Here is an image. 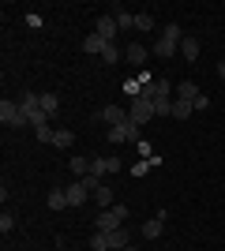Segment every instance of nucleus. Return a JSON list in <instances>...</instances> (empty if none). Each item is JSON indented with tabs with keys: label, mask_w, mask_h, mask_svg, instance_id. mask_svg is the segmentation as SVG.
<instances>
[{
	"label": "nucleus",
	"mask_w": 225,
	"mask_h": 251,
	"mask_svg": "<svg viewBox=\"0 0 225 251\" xmlns=\"http://www.w3.org/2000/svg\"><path fill=\"white\" fill-rule=\"evenodd\" d=\"M180 42H184V30H180V23H165V30H161L158 45H154V56H158V60H169L173 52L180 49Z\"/></svg>",
	"instance_id": "f257e3e1"
},
{
	"label": "nucleus",
	"mask_w": 225,
	"mask_h": 251,
	"mask_svg": "<svg viewBox=\"0 0 225 251\" xmlns=\"http://www.w3.org/2000/svg\"><path fill=\"white\" fill-rule=\"evenodd\" d=\"M19 109H23V120H26V127H49V113L42 109L38 94H23V98H19Z\"/></svg>",
	"instance_id": "f03ea898"
},
{
	"label": "nucleus",
	"mask_w": 225,
	"mask_h": 251,
	"mask_svg": "<svg viewBox=\"0 0 225 251\" xmlns=\"http://www.w3.org/2000/svg\"><path fill=\"white\" fill-rule=\"evenodd\" d=\"M124 218H128V206H124V202H117V206H109V210H101V214H98V232L124 229V225H120Z\"/></svg>",
	"instance_id": "7ed1b4c3"
},
{
	"label": "nucleus",
	"mask_w": 225,
	"mask_h": 251,
	"mask_svg": "<svg viewBox=\"0 0 225 251\" xmlns=\"http://www.w3.org/2000/svg\"><path fill=\"white\" fill-rule=\"evenodd\" d=\"M128 116H131V124H150L154 120V101H147V98H135V101H128Z\"/></svg>",
	"instance_id": "20e7f679"
},
{
	"label": "nucleus",
	"mask_w": 225,
	"mask_h": 251,
	"mask_svg": "<svg viewBox=\"0 0 225 251\" xmlns=\"http://www.w3.org/2000/svg\"><path fill=\"white\" fill-rule=\"evenodd\" d=\"M109 143H139V124H117V127H109Z\"/></svg>",
	"instance_id": "39448f33"
},
{
	"label": "nucleus",
	"mask_w": 225,
	"mask_h": 251,
	"mask_svg": "<svg viewBox=\"0 0 225 251\" xmlns=\"http://www.w3.org/2000/svg\"><path fill=\"white\" fill-rule=\"evenodd\" d=\"M0 120H4L8 127H26V120H23V109H19V101H8V98L0 101Z\"/></svg>",
	"instance_id": "423d86ee"
},
{
	"label": "nucleus",
	"mask_w": 225,
	"mask_h": 251,
	"mask_svg": "<svg viewBox=\"0 0 225 251\" xmlns=\"http://www.w3.org/2000/svg\"><path fill=\"white\" fill-rule=\"evenodd\" d=\"M101 120H105L109 127H117V124H128L131 116H128V109H124V105H105V109H101Z\"/></svg>",
	"instance_id": "0eeeda50"
},
{
	"label": "nucleus",
	"mask_w": 225,
	"mask_h": 251,
	"mask_svg": "<svg viewBox=\"0 0 225 251\" xmlns=\"http://www.w3.org/2000/svg\"><path fill=\"white\" fill-rule=\"evenodd\" d=\"M98 38H105V42H113L120 34V26H117V15H98Z\"/></svg>",
	"instance_id": "6e6552de"
},
{
	"label": "nucleus",
	"mask_w": 225,
	"mask_h": 251,
	"mask_svg": "<svg viewBox=\"0 0 225 251\" xmlns=\"http://www.w3.org/2000/svg\"><path fill=\"white\" fill-rule=\"evenodd\" d=\"M105 236V251H124V248H131L128 244V229H113V232H101Z\"/></svg>",
	"instance_id": "1a4fd4ad"
},
{
	"label": "nucleus",
	"mask_w": 225,
	"mask_h": 251,
	"mask_svg": "<svg viewBox=\"0 0 225 251\" xmlns=\"http://www.w3.org/2000/svg\"><path fill=\"white\" fill-rule=\"evenodd\" d=\"M64 191H68V206H83V202L90 199V191L83 188V180H75V184H68Z\"/></svg>",
	"instance_id": "9d476101"
},
{
	"label": "nucleus",
	"mask_w": 225,
	"mask_h": 251,
	"mask_svg": "<svg viewBox=\"0 0 225 251\" xmlns=\"http://www.w3.org/2000/svg\"><path fill=\"white\" fill-rule=\"evenodd\" d=\"M161 232H165V210H158V218H150L147 225H143V236H147V240H158Z\"/></svg>",
	"instance_id": "9b49d317"
},
{
	"label": "nucleus",
	"mask_w": 225,
	"mask_h": 251,
	"mask_svg": "<svg viewBox=\"0 0 225 251\" xmlns=\"http://www.w3.org/2000/svg\"><path fill=\"white\" fill-rule=\"evenodd\" d=\"M124 60H128L131 68H139V64L147 60V45H139V42H128V45H124Z\"/></svg>",
	"instance_id": "f8f14e48"
},
{
	"label": "nucleus",
	"mask_w": 225,
	"mask_h": 251,
	"mask_svg": "<svg viewBox=\"0 0 225 251\" xmlns=\"http://www.w3.org/2000/svg\"><path fill=\"white\" fill-rule=\"evenodd\" d=\"M105 38H98V34H90V38H83V52H90V56H94V52H98V56H101V52H105Z\"/></svg>",
	"instance_id": "ddd939ff"
},
{
	"label": "nucleus",
	"mask_w": 225,
	"mask_h": 251,
	"mask_svg": "<svg viewBox=\"0 0 225 251\" xmlns=\"http://www.w3.org/2000/svg\"><path fill=\"white\" fill-rule=\"evenodd\" d=\"M45 202H49V210H68V191L64 188H53Z\"/></svg>",
	"instance_id": "4468645a"
},
{
	"label": "nucleus",
	"mask_w": 225,
	"mask_h": 251,
	"mask_svg": "<svg viewBox=\"0 0 225 251\" xmlns=\"http://www.w3.org/2000/svg\"><path fill=\"white\" fill-rule=\"evenodd\" d=\"M199 94H203V90H199L195 83H188V79H184V83L176 86V98H180V101H195Z\"/></svg>",
	"instance_id": "2eb2a0df"
},
{
	"label": "nucleus",
	"mask_w": 225,
	"mask_h": 251,
	"mask_svg": "<svg viewBox=\"0 0 225 251\" xmlns=\"http://www.w3.org/2000/svg\"><path fill=\"white\" fill-rule=\"evenodd\" d=\"M192 113H195V105H192V101H180V98L173 101V120H188Z\"/></svg>",
	"instance_id": "dca6fc26"
},
{
	"label": "nucleus",
	"mask_w": 225,
	"mask_h": 251,
	"mask_svg": "<svg viewBox=\"0 0 225 251\" xmlns=\"http://www.w3.org/2000/svg\"><path fill=\"white\" fill-rule=\"evenodd\" d=\"M180 52H184V60H188V64L199 60V42H195V38H184V42H180Z\"/></svg>",
	"instance_id": "f3484780"
},
{
	"label": "nucleus",
	"mask_w": 225,
	"mask_h": 251,
	"mask_svg": "<svg viewBox=\"0 0 225 251\" xmlns=\"http://www.w3.org/2000/svg\"><path fill=\"white\" fill-rule=\"evenodd\" d=\"M101 60H105V64H120V60H124V49H120L117 42H109L105 52H101Z\"/></svg>",
	"instance_id": "a211bd4d"
},
{
	"label": "nucleus",
	"mask_w": 225,
	"mask_h": 251,
	"mask_svg": "<svg viewBox=\"0 0 225 251\" xmlns=\"http://www.w3.org/2000/svg\"><path fill=\"white\" fill-rule=\"evenodd\" d=\"M72 143H75V131H68V127H64V131H53V147L68 150V147H72Z\"/></svg>",
	"instance_id": "6ab92c4d"
},
{
	"label": "nucleus",
	"mask_w": 225,
	"mask_h": 251,
	"mask_svg": "<svg viewBox=\"0 0 225 251\" xmlns=\"http://www.w3.org/2000/svg\"><path fill=\"white\" fill-rule=\"evenodd\" d=\"M38 101H42V109L49 116H56V109H60V98H56V94H38Z\"/></svg>",
	"instance_id": "aec40b11"
},
{
	"label": "nucleus",
	"mask_w": 225,
	"mask_h": 251,
	"mask_svg": "<svg viewBox=\"0 0 225 251\" xmlns=\"http://www.w3.org/2000/svg\"><path fill=\"white\" fill-rule=\"evenodd\" d=\"M94 199H98V206H105V210H109V206H117V202H113V188H105V184L94 191Z\"/></svg>",
	"instance_id": "412c9836"
},
{
	"label": "nucleus",
	"mask_w": 225,
	"mask_h": 251,
	"mask_svg": "<svg viewBox=\"0 0 225 251\" xmlns=\"http://www.w3.org/2000/svg\"><path fill=\"white\" fill-rule=\"evenodd\" d=\"M117 11V26L120 30H131V26H135V15H131V11H124V8H113Z\"/></svg>",
	"instance_id": "4be33fe9"
},
{
	"label": "nucleus",
	"mask_w": 225,
	"mask_h": 251,
	"mask_svg": "<svg viewBox=\"0 0 225 251\" xmlns=\"http://www.w3.org/2000/svg\"><path fill=\"white\" fill-rule=\"evenodd\" d=\"M68 165H72V173H79V176H86V173H90V157H72Z\"/></svg>",
	"instance_id": "5701e85b"
},
{
	"label": "nucleus",
	"mask_w": 225,
	"mask_h": 251,
	"mask_svg": "<svg viewBox=\"0 0 225 251\" xmlns=\"http://www.w3.org/2000/svg\"><path fill=\"white\" fill-rule=\"evenodd\" d=\"M154 116H173V101L169 98H158V101H154Z\"/></svg>",
	"instance_id": "b1692460"
},
{
	"label": "nucleus",
	"mask_w": 225,
	"mask_h": 251,
	"mask_svg": "<svg viewBox=\"0 0 225 251\" xmlns=\"http://www.w3.org/2000/svg\"><path fill=\"white\" fill-rule=\"evenodd\" d=\"M105 173H109V169H105V157H98V161L90 157V176H98V180H101Z\"/></svg>",
	"instance_id": "393cba45"
},
{
	"label": "nucleus",
	"mask_w": 225,
	"mask_h": 251,
	"mask_svg": "<svg viewBox=\"0 0 225 251\" xmlns=\"http://www.w3.org/2000/svg\"><path fill=\"white\" fill-rule=\"evenodd\" d=\"M135 30H154V15H147V11L135 15Z\"/></svg>",
	"instance_id": "a878e982"
},
{
	"label": "nucleus",
	"mask_w": 225,
	"mask_h": 251,
	"mask_svg": "<svg viewBox=\"0 0 225 251\" xmlns=\"http://www.w3.org/2000/svg\"><path fill=\"white\" fill-rule=\"evenodd\" d=\"M139 90H143V86H139V79H124V94H128L131 101L139 98Z\"/></svg>",
	"instance_id": "bb28decb"
},
{
	"label": "nucleus",
	"mask_w": 225,
	"mask_h": 251,
	"mask_svg": "<svg viewBox=\"0 0 225 251\" xmlns=\"http://www.w3.org/2000/svg\"><path fill=\"white\" fill-rule=\"evenodd\" d=\"M11 229H15V218H11L8 210H4V214H0V232H4V236H8Z\"/></svg>",
	"instance_id": "cd10ccee"
},
{
	"label": "nucleus",
	"mask_w": 225,
	"mask_h": 251,
	"mask_svg": "<svg viewBox=\"0 0 225 251\" xmlns=\"http://www.w3.org/2000/svg\"><path fill=\"white\" fill-rule=\"evenodd\" d=\"M147 169H154V161H135V165H131V176H147Z\"/></svg>",
	"instance_id": "c85d7f7f"
},
{
	"label": "nucleus",
	"mask_w": 225,
	"mask_h": 251,
	"mask_svg": "<svg viewBox=\"0 0 225 251\" xmlns=\"http://www.w3.org/2000/svg\"><path fill=\"white\" fill-rule=\"evenodd\" d=\"M34 135H38V143H53V127H34Z\"/></svg>",
	"instance_id": "c756f323"
},
{
	"label": "nucleus",
	"mask_w": 225,
	"mask_h": 251,
	"mask_svg": "<svg viewBox=\"0 0 225 251\" xmlns=\"http://www.w3.org/2000/svg\"><path fill=\"white\" fill-rule=\"evenodd\" d=\"M90 251H105V236H101V232L90 236Z\"/></svg>",
	"instance_id": "7c9ffc66"
},
{
	"label": "nucleus",
	"mask_w": 225,
	"mask_h": 251,
	"mask_svg": "<svg viewBox=\"0 0 225 251\" xmlns=\"http://www.w3.org/2000/svg\"><path fill=\"white\" fill-rule=\"evenodd\" d=\"M135 147H139V154H143V161H147V157H154V147H150L147 139H139V143H135Z\"/></svg>",
	"instance_id": "2f4dec72"
},
{
	"label": "nucleus",
	"mask_w": 225,
	"mask_h": 251,
	"mask_svg": "<svg viewBox=\"0 0 225 251\" xmlns=\"http://www.w3.org/2000/svg\"><path fill=\"white\" fill-rule=\"evenodd\" d=\"M105 169L109 173H120V157H105Z\"/></svg>",
	"instance_id": "473e14b6"
},
{
	"label": "nucleus",
	"mask_w": 225,
	"mask_h": 251,
	"mask_svg": "<svg viewBox=\"0 0 225 251\" xmlns=\"http://www.w3.org/2000/svg\"><path fill=\"white\" fill-rule=\"evenodd\" d=\"M218 75H222V79H225V60H218Z\"/></svg>",
	"instance_id": "72a5a7b5"
},
{
	"label": "nucleus",
	"mask_w": 225,
	"mask_h": 251,
	"mask_svg": "<svg viewBox=\"0 0 225 251\" xmlns=\"http://www.w3.org/2000/svg\"><path fill=\"white\" fill-rule=\"evenodd\" d=\"M124 251H135V248H124Z\"/></svg>",
	"instance_id": "f704fd0d"
}]
</instances>
